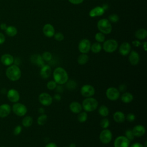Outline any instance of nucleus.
<instances>
[{"label":"nucleus","mask_w":147,"mask_h":147,"mask_svg":"<svg viewBox=\"0 0 147 147\" xmlns=\"http://www.w3.org/2000/svg\"><path fill=\"white\" fill-rule=\"evenodd\" d=\"M53 80L58 84L62 85L68 80V75L65 69L59 67L56 68L53 72Z\"/></svg>","instance_id":"f257e3e1"},{"label":"nucleus","mask_w":147,"mask_h":147,"mask_svg":"<svg viewBox=\"0 0 147 147\" xmlns=\"http://www.w3.org/2000/svg\"><path fill=\"white\" fill-rule=\"evenodd\" d=\"M6 76L11 81H17L21 76V71L18 65L12 64L6 69Z\"/></svg>","instance_id":"f03ea898"},{"label":"nucleus","mask_w":147,"mask_h":147,"mask_svg":"<svg viewBox=\"0 0 147 147\" xmlns=\"http://www.w3.org/2000/svg\"><path fill=\"white\" fill-rule=\"evenodd\" d=\"M82 106L85 111L91 112L96 109L98 106V102L94 98L88 97L83 100Z\"/></svg>","instance_id":"7ed1b4c3"},{"label":"nucleus","mask_w":147,"mask_h":147,"mask_svg":"<svg viewBox=\"0 0 147 147\" xmlns=\"http://www.w3.org/2000/svg\"><path fill=\"white\" fill-rule=\"evenodd\" d=\"M97 27L99 30L103 34H109L112 30V26L110 22L105 18L100 20L97 24Z\"/></svg>","instance_id":"20e7f679"},{"label":"nucleus","mask_w":147,"mask_h":147,"mask_svg":"<svg viewBox=\"0 0 147 147\" xmlns=\"http://www.w3.org/2000/svg\"><path fill=\"white\" fill-rule=\"evenodd\" d=\"M12 110L13 113L19 117H23L25 115L28 109L25 105L22 103L16 102L12 106Z\"/></svg>","instance_id":"39448f33"},{"label":"nucleus","mask_w":147,"mask_h":147,"mask_svg":"<svg viewBox=\"0 0 147 147\" xmlns=\"http://www.w3.org/2000/svg\"><path fill=\"white\" fill-rule=\"evenodd\" d=\"M118 48V42L114 39H109L104 42L103 48L104 51L107 53H112L114 52Z\"/></svg>","instance_id":"423d86ee"},{"label":"nucleus","mask_w":147,"mask_h":147,"mask_svg":"<svg viewBox=\"0 0 147 147\" xmlns=\"http://www.w3.org/2000/svg\"><path fill=\"white\" fill-rule=\"evenodd\" d=\"M106 95L109 100L115 101L119 99L120 96V92L118 88L114 87H110L106 90Z\"/></svg>","instance_id":"0eeeda50"},{"label":"nucleus","mask_w":147,"mask_h":147,"mask_svg":"<svg viewBox=\"0 0 147 147\" xmlns=\"http://www.w3.org/2000/svg\"><path fill=\"white\" fill-rule=\"evenodd\" d=\"M113 138V134L111 131L107 129H104L99 134V140L100 141L104 144H107L111 142Z\"/></svg>","instance_id":"6e6552de"},{"label":"nucleus","mask_w":147,"mask_h":147,"mask_svg":"<svg viewBox=\"0 0 147 147\" xmlns=\"http://www.w3.org/2000/svg\"><path fill=\"white\" fill-rule=\"evenodd\" d=\"M80 93L84 97H92L95 93V90L91 84H84L80 88Z\"/></svg>","instance_id":"1a4fd4ad"},{"label":"nucleus","mask_w":147,"mask_h":147,"mask_svg":"<svg viewBox=\"0 0 147 147\" xmlns=\"http://www.w3.org/2000/svg\"><path fill=\"white\" fill-rule=\"evenodd\" d=\"M53 97L47 92H42L38 96V101L43 106H50L53 102Z\"/></svg>","instance_id":"9d476101"},{"label":"nucleus","mask_w":147,"mask_h":147,"mask_svg":"<svg viewBox=\"0 0 147 147\" xmlns=\"http://www.w3.org/2000/svg\"><path fill=\"white\" fill-rule=\"evenodd\" d=\"M130 141L125 136H120L117 137L114 142V147H129Z\"/></svg>","instance_id":"9b49d317"},{"label":"nucleus","mask_w":147,"mask_h":147,"mask_svg":"<svg viewBox=\"0 0 147 147\" xmlns=\"http://www.w3.org/2000/svg\"><path fill=\"white\" fill-rule=\"evenodd\" d=\"M91 48L90 41L88 39H83L82 40L78 45V49L82 53H88Z\"/></svg>","instance_id":"f8f14e48"},{"label":"nucleus","mask_w":147,"mask_h":147,"mask_svg":"<svg viewBox=\"0 0 147 147\" xmlns=\"http://www.w3.org/2000/svg\"><path fill=\"white\" fill-rule=\"evenodd\" d=\"M7 97L11 102L16 103L20 100V95L17 90L14 88H11L7 92Z\"/></svg>","instance_id":"ddd939ff"},{"label":"nucleus","mask_w":147,"mask_h":147,"mask_svg":"<svg viewBox=\"0 0 147 147\" xmlns=\"http://www.w3.org/2000/svg\"><path fill=\"white\" fill-rule=\"evenodd\" d=\"M52 73V69L49 65L44 64L41 67L40 75L43 79H48L49 78Z\"/></svg>","instance_id":"4468645a"},{"label":"nucleus","mask_w":147,"mask_h":147,"mask_svg":"<svg viewBox=\"0 0 147 147\" xmlns=\"http://www.w3.org/2000/svg\"><path fill=\"white\" fill-rule=\"evenodd\" d=\"M14 57L10 54L6 53L1 57V62L6 66H10L14 63Z\"/></svg>","instance_id":"2eb2a0df"},{"label":"nucleus","mask_w":147,"mask_h":147,"mask_svg":"<svg viewBox=\"0 0 147 147\" xmlns=\"http://www.w3.org/2000/svg\"><path fill=\"white\" fill-rule=\"evenodd\" d=\"M134 137H142L145 133L146 130L145 127L142 125H137L132 129Z\"/></svg>","instance_id":"dca6fc26"},{"label":"nucleus","mask_w":147,"mask_h":147,"mask_svg":"<svg viewBox=\"0 0 147 147\" xmlns=\"http://www.w3.org/2000/svg\"><path fill=\"white\" fill-rule=\"evenodd\" d=\"M140 58L139 54L135 51H131L129 53V61L133 65H136L138 64Z\"/></svg>","instance_id":"f3484780"},{"label":"nucleus","mask_w":147,"mask_h":147,"mask_svg":"<svg viewBox=\"0 0 147 147\" xmlns=\"http://www.w3.org/2000/svg\"><path fill=\"white\" fill-rule=\"evenodd\" d=\"M11 110L10 106L5 103L0 105V118H5L8 116Z\"/></svg>","instance_id":"a211bd4d"},{"label":"nucleus","mask_w":147,"mask_h":147,"mask_svg":"<svg viewBox=\"0 0 147 147\" xmlns=\"http://www.w3.org/2000/svg\"><path fill=\"white\" fill-rule=\"evenodd\" d=\"M42 32L44 35L48 37H53L55 33L53 26L50 24H47L44 26Z\"/></svg>","instance_id":"6ab92c4d"},{"label":"nucleus","mask_w":147,"mask_h":147,"mask_svg":"<svg viewBox=\"0 0 147 147\" xmlns=\"http://www.w3.org/2000/svg\"><path fill=\"white\" fill-rule=\"evenodd\" d=\"M105 11V9L103 7L96 6L93 8L89 12V16L91 17H95L102 16Z\"/></svg>","instance_id":"aec40b11"},{"label":"nucleus","mask_w":147,"mask_h":147,"mask_svg":"<svg viewBox=\"0 0 147 147\" xmlns=\"http://www.w3.org/2000/svg\"><path fill=\"white\" fill-rule=\"evenodd\" d=\"M131 50V46L127 42H124L119 47V52L122 56L127 55Z\"/></svg>","instance_id":"412c9836"},{"label":"nucleus","mask_w":147,"mask_h":147,"mask_svg":"<svg viewBox=\"0 0 147 147\" xmlns=\"http://www.w3.org/2000/svg\"><path fill=\"white\" fill-rule=\"evenodd\" d=\"M69 108L71 111L74 114H79L82 110V105L76 101L72 102L69 105Z\"/></svg>","instance_id":"4be33fe9"},{"label":"nucleus","mask_w":147,"mask_h":147,"mask_svg":"<svg viewBox=\"0 0 147 147\" xmlns=\"http://www.w3.org/2000/svg\"><path fill=\"white\" fill-rule=\"evenodd\" d=\"M30 60L32 63L35 64L36 65H38V67H41L43 66L44 64V60L42 58V56L40 55H33L30 57Z\"/></svg>","instance_id":"5701e85b"},{"label":"nucleus","mask_w":147,"mask_h":147,"mask_svg":"<svg viewBox=\"0 0 147 147\" xmlns=\"http://www.w3.org/2000/svg\"><path fill=\"white\" fill-rule=\"evenodd\" d=\"M125 114L121 111H117L113 114V119L117 123H123L125 121Z\"/></svg>","instance_id":"b1692460"},{"label":"nucleus","mask_w":147,"mask_h":147,"mask_svg":"<svg viewBox=\"0 0 147 147\" xmlns=\"http://www.w3.org/2000/svg\"><path fill=\"white\" fill-rule=\"evenodd\" d=\"M121 99L122 102L125 103H129L133 101V95L129 92H125L122 94Z\"/></svg>","instance_id":"393cba45"},{"label":"nucleus","mask_w":147,"mask_h":147,"mask_svg":"<svg viewBox=\"0 0 147 147\" xmlns=\"http://www.w3.org/2000/svg\"><path fill=\"white\" fill-rule=\"evenodd\" d=\"M147 31L145 29H140L135 33V36L139 40H143L146 37Z\"/></svg>","instance_id":"a878e982"},{"label":"nucleus","mask_w":147,"mask_h":147,"mask_svg":"<svg viewBox=\"0 0 147 147\" xmlns=\"http://www.w3.org/2000/svg\"><path fill=\"white\" fill-rule=\"evenodd\" d=\"M5 33L7 35L10 37H13L16 36L17 33V29L14 26H7L6 29L5 30Z\"/></svg>","instance_id":"bb28decb"},{"label":"nucleus","mask_w":147,"mask_h":147,"mask_svg":"<svg viewBox=\"0 0 147 147\" xmlns=\"http://www.w3.org/2000/svg\"><path fill=\"white\" fill-rule=\"evenodd\" d=\"M88 59H89V57L86 53H82L78 56L77 61L79 64L84 65L88 62Z\"/></svg>","instance_id":"cd10ccee"},{"label":"nucleus","mask_w":147,"mask_h":147,"mask_svg":"<svg viewBox=\"0 0 147 147\" xmlns=\"http://www.w3.org/2000/svg\"><path fill=\"white\" fill-rule=\"evenodd\" d=\"M33 123V118L30 116L25 117L22 121V125L25 127H30Z\"/></svg>","instance_id":"c85d7f7f"},{"label":"nucleus","mask_w":147,"mask_h":147,"mask_svg":"<svg viewBox=\"0 0 147 147\" xmlns=\"http://www.w3.org/2000/svg\"><path fill=\"white\" fill-rule=\"evenodd\" d=\"M98 113L102 117H107L109 114V109L106 106L102 105L98 109Z\"/></svg>","instance_id":"c756f323"},{"label":"nucleus","mask_w":147,"mask_h":147,"mask_svg":"<svg viewBox=\"0 0 147 147\" xmlns=\"http://www.w3.org/2000/svg\"><path fill=\"white\" fill-rule=\"evenodd\" d=\"M90 49L93 53H98L102 50V45L99 42H94L92 44V45H91Z\"/></svg>","instance_id":"7c9ffc66"},{"label":"nucleus","mask_w":147,"mask_h":147,"mask_svg":"<svg viewBox=\"0 0 147 147\" xmlns=\"http://www.w3.org/2000/svg\"><path fill=\"white\" fill-rule=\"evenodd\" d=\"M47 119H48L47 115L45 114H42L38 117L37 119V122L38 125L40 126H42L46 123L47 121Z\"/></svg>","instance_id":"2f4dec72"},{"label":"nucleus","mask_w":147,"mask_h":147,"mask_svg":"<svg viewBox=\"0 0 147 147\" xmlns=\"http://www.w3.org/2000/svg\"><path fill=\"white\" fill-rule=\"evenodd\" d=\"M88 118V115L86 111H81L78 115V120L80 123L85 122Z\"/></svg>","instance_id":"473e14b6"},{"label":"nucleus","mask_w":147,"mask_h":147,"mask_svg":"<svg viewBox=\"0 0 147 147\" xmlns=\"http://www.w3.org/2000/svg\"><path fill=\"white\" fill-rule=\"evenodd\" d=\"M95 40L98 42H102L105 41V37L103 33L101 32H98L96 33L95 36Z\"/></svg>","instance_id":"72a5a7b5"},{"label":"nucleus","mask_w":147,"mask_h":147,"mask_svg":"<svg viewBox=\"0 0 147 147\" xmlns=\"http://www.w3.org/2000/svg\"><path fill=\"white\" fill-rule=\"evenodd\" d=\"M41 56H42V58L43 59V60L45 61H49L52 58V53L48 51L44 52L42 53V55H41Z\"/></svg>","instance_id":"f704fd0d"},{"label":"nucleus","mask_w":147,"mask_h":147,"mask_svg":"<svg viewBox=\"0 0 147 147\" xmlns=\"http://www.w3.org/2000/svg\"><path fill=\"white\" fill-rule=\"evenodd\" d=\"M100 125L102 128H103V129H107L109 126V125H110V121L106 118H103L100 121Z\"/></svg>","instance_id":"c9c22d12"},{"label":"nucleus","mask_w":147,"mask_h":147,"mask_svg":"<svg viewBox=\"0 0 147 147\" xmlns=\"http://www.w3.org/2000/svg\"><path fill=\"white\" fill-rule=\"evenodd\" d=\"M125 137L130 141H132L134 140V136L133 133V131H132V130L131 129H127L126 131H125Z\"/></svg>","instance_id":"e433bc0d"},{"label":"nucleus","mask_w":147,"mask_h":147,"mask_svg":"<svg viewBox=\"0 0 147 147\" xmlns=\"http://www.w3.org/2000/svg\"><path fill=\"white\" fill-rule=\"evenodd\" d=\"M67 85H66V87L68 89H69V90H74L76 87V83L72 80H68L67 82Z\"/></svg>","instance_id":"4c0bfd02"},{"label":"nucleus","mask_w":147,"mask_h":147,"mask_svg":"<svg viewBox=\"0 0 147 147\" xmlns=\"http://www.w3.org/2000/svg\"><path fill=\"white\" fill-rule=\"evenodd\" d=\"M57 87V83L54 80L49 81L47 83V87L49 90H53Z\"/></svg>","instance_id":"58836bf2"},{"label":"nucleus","mask_w":147,"mask_h":147,"mask_svg":"<svg viewBox=\"0 0 147 147\" xmlns=\"http://www.w3.org/2000/svg\"><path fill=\"white\" fill-rule=\"evenodd\" d=\"M53 36H54L55 39L58 41H61L63 40L64 38V35L60 32H57L56 33H55Z\"/></svg>","instance_id":"ea45409f"},{"label":"nucleus","mask_w":147,"mask_h":147,"mask_svg":"<svg viewBox=\"0 0 147 147\" xmlns=\"http://www.w3.org/2000/svg\"><path fill=\"white\" fill-rule=\"evenodd\" d=\"M119 20V18H118V16L117 15V14H111L110 16H109V21L111 22H118Z\"/></svg>","instance_id":"a19ab883"},{"label":"nucleus","mask_w":147,"mask_h":147,"mask_svg":"<svg viewBox=\"0 0 147 147\" xmlns=\"http://www.w3.org/2000/svg\"><path fill=\"white\" fill-rule=\"evenodd\" d=\"M136 119V116L134 114H133V113H129L128 114L126 117V118L125 119H126L128 122H133Z\"/></svg>","instance_id":"79ce46f5"},{"label":"nucleus","mask_w":147,"mask_h":147,"mask_svg":"<svg viewBox=\"0 0 147 147\" xmlns=\"http://www.w3.org/2000/svg\"><path fill=\"white\" fill-rule=\"evenodd\" d=\"M22 131V127L21 125H17L16 126L13 130V133L15 136L19 135Z\"/></svg>","instance_id":"37998d69"},{"label":"nucleus","mask_w":147,"mask_h":147,"mask_svg":"<svg viewBox=\"0 0 147 147\" xmlns=\"http://www.w3.org/2000/svg\"><path fill=\"white\" fill-rule=\"evenodd\" d=\"M119 92H125L126 91V90H127V86L126 85H125V84H121L118 87V89Z\"/></svg>","instance_id":"c03bdc74"},{"label":"nucleus","mask_w":147,"mask_h":147,"mask_svg":"<svg viewBox=\"0 0 147 147\" xmlns=\"http://www.w3.org/2000/svg\"><path fill=\"white\" fill-rule=\"evenodd\" d=\"M84 0H68V1L74 5H78L83 2Z\"/></svg>","instance_id":"a18cd8bd"},{"label":"nucleus","mask_w":147,"mask_h":147,"mask_svg":"<svg viewBox=\"0 0 147 147\" xmlns=\"http://www.w3.org/2000/svg\"><path fill=\"white\" fill-rule=\"evenodd\" d=\"M5 41V37L4 34L0 32V45L3 44Z\"/></svg>","instance_id":"49530a36"},{"label":"nucleus","mask_w":147,"mask_h":147,"mask_svg":"<svg viewBox=\"0 0 147 147\" xmlns=\"http://www.w3.org/2000/svg\"><path fill=\"white\" fill-rule=\"evenodd\" d=\"M53 99H54L56 101H60L61 99V95L59 94H56L54 95V96L53 97Z\"/></svg>","instance_id":"de8ad7c7"},{"label":"nucleus","mask_w":147,"mask_h":147,"mask_svg":"<svg viewBox=\"0 0 147 147\" xmlns=\"http://www.w3.org/2000/svg\"><path fill=\"white\" fill-rule=\"evenodd\" d=\"M130 147H144V145L140 142H134Z\"/></svg>","instance_id":"09e8293b"},{"label":"nucleus","mask_w":147,"mask_h":147,"mask_svg":"<svg viewBox=\"0 0 147 147\" xmlns=\"http://www.w3.org/2000/svg\"><path fill=\"white\" fill-rule=\"evenodd\" d=\"M44 147H57V146L54 142H49V143L47 144Z\"/></svg>","instance_id":"8fccbe9b"},{"label":"nucleus","mask_w":147,"mask_h":147,"mask_svg":"<svg viewBox=\"0 0 147 147\" xmlns=\"http://www.w3.org/2000/svg\"><path fill=\"white\" fill-rule=\"evenodd\" d=\"M55 89H56V91H57V92H63V88H62V87L60 86V85H59V86H57V87H56V88Z\"/></svg>","instance_id":"3c124183"},{"label":"nucleus","mask_w":147,"mask_h":147,"mask_svg":"<svg viewBox=\"0 0 147 147\" xmlns=\"http://www.w3.org/2000/svg\"><path fill=\"white\" fill-rule=\"evenodd\" d=\"M133 44L135 46V47H139L140 45H141V42L138 41H133Z\"/></svg>","instance_id":"603ef678"},{"label":"nucleus","mask_w":147,"mask_h":147,"mask_svg":"<svg viewBox=\"0 0 147 147\" xmlns=\"http://www.w3.org/2000/svg\"><path fill=\"white\" fill-rule=\"evenodd\" d=\"M44 112H45V110L43 107H40L39 109H38V113H40V114H44Z\"/></svg>","instance_id":"864d4df0"},{"label":"nucleus","mask_w":147,"mask_h":147,"mask_svg":"<svg viewBox=\"0 0 147 147\" xmlns=\"http://www.w3.org/2000/svg\"><path fill=\"white\" fill-rule=\"evenodd\" d=\"M0 27H1V29H2V30H5L7 26L5 24H1V25H0Z\"/></svg>","instance_id":"5fc2aeb1"},{"label":"nucleus","mask_w":147,"mask_h":147,"mask_svg":"<svg viewBox=\"0 0 147 147\" xmlns=\"http://www.w3.org/2000/svg\"><path fill=\"white\" fill-rule=\"evenodd\" d=\"M143 48L144 51H146V42H144L143 44Z\"/></svg>","instance_id":"6e6d98bb"},{"label":"nucleus","mask_w":147,"mask_h":147,"mask_svg":"<svg viewBox=\"0 0 147 147\" xmlns=\"http://www.w3.org/2000/svg\"><path fill=\"white\" fill-rule=\"evenodd\" d=\"M69 147H76V145H75V144H74V143H71V144L69 145Z\"/></svg>","instance_id":"4d7b16f0"},{"label":"nucleus","mask_w":147,"mask_h":147,"mask_svg":"<svg viewBox=\"0 0 147 147\" xmlns=\"http://www.w3.org/2000/svg\"><path fill=\"white\" fill-rule=\"evenodd\" d=\"M144 147H147V141H146L145 142V144H144Z\"/></svg>","instance_id":"13d9d810"},{"label":"nucleus","mask_w":147,"mask_h":147,"mask_svg":"<svg viewBox=\"0 0 147 147\" xmlns=\"http://www.w3.org/2000/svg\"><path fill=\"white\" fill-rule=\"evenodd\" d=\"M63 147H69V146H63Z\"/></svg>","instance_id":"bf43d9fd"},{"label":"nucleus","mask_w":147,"mask_h":147,"mask_svg":"<svg viewBox=\"0 0 147 147\" xmlns=\"http://www.w3.org/2000/svg\"><path fill=\"white\" fill-rule=\"evenodd\" d=\"M1 147H5V146H1Z\"/></svg>","instance_id":"052dcab7"}]
</instances>
